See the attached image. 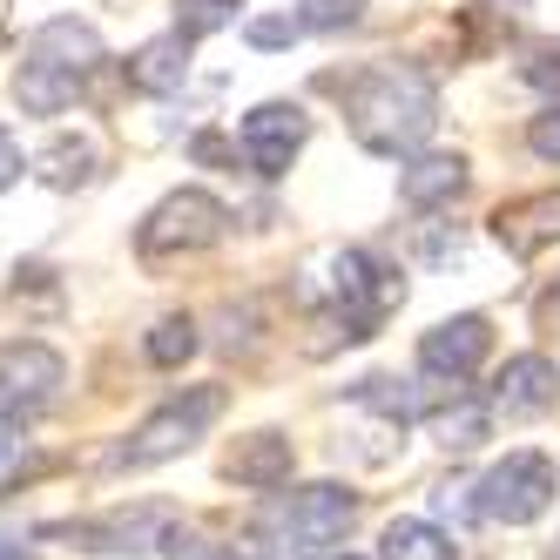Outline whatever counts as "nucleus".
Wrapping results in <instances>:
<instances>
[{
    "mask_svg": "<svg viewBox=\"0 0 560 560\" xmlns=\"http://www.w3.org/2000/svg\"><path fill=\"white\" fill-rule=\"evenodd\" d=\"M540 317H547V325H553V317H560V291H547V304H540Z\"/></svg>",
    "mask_w": 560,
    "mask_h": 560,
    "instance_id": "7c9ffc66",
    "label": "nucleus"
},
{
    "mask_svg": "<svg viewBox=\"0 0 560 560\" xmlns=\"http://www.w3.org/2000/svg\"><path fill=\"white\" fill-rule=\"evenodd\" d=\"M95 176V142H82V136H61L48 155H42V183H55V189H74V183H89Z\"/></svg>",
    "mask_w": 560,
    "mask_h": 560,
    "instance_id": "aec40b11",
    "label": "nucleus"
},
{
    "mask_svg": "<svg viewBox=\"0 0 560 560\" xmlns=\"http://www.w3.org/2000/svg\"><path fill=\"white\" fill-rule=\"evenodd\" d=\"M244 34H250V48H291L298 34H304V21L298 14H257Z\"/></svg>",
    "mask_w": 560,
    "mask_h": 560,
    "instance_id": "a878e982",
    "label": "nucleus"
},
{
    "mask_svg": "<svg viewBox=\"0 0 560 560\" xmlns=\"http://www.w3.org/2000/svg\"><path fill=\"white\" fill-rule=\"evenodd\" d=\"M493 236H500L513 257H534V250L560 244V189L520 196V203H500V210H493Z\"/></svg>",
    "mask_w": 560,
    "mask_h": 560,
    "instance_id": "ddd939ff",
    "label": "nucleus"
},
{
    "mask_svg": "<svg viewBox=\"0 0 560 560\" xmlns=\"http://www.w3.org/2000/svg\"><path fill=\"white\" fill-rule=\"evenodd\" d=\"M74 95H82V82L74 74H61V68H48V61H21V74H14V102L27 108V115H61Z\"/></svg>",
    "mask_w": 560,
    "mask_h": 560,
    "instance_id": "f3484780",
    "label": "nucleus"
},
{
    "mask_svg": "<svg viewBox=\"0 0 560 560\" xmlns=\"http://www.w3.org/2000/svg\"><path fill=\"white\" fill-rule=\"evenodd\" d=\"M358 520V493L338 487V479H317V487H298V493H277L257 520V534L291 547V553H311V547H331L345 540V527Z\"/></svg>",
    "mask_w": 560,
    "mask_h": 560,
    "instance_id": "7ed1b4c3",
    "label": "nucleus"
},
{
    "mask_svg": "<svg viewBox=\"0 0 560 560\" xmlns=\"http://www.w3.org/2000/svg\"><path fill=\"white\" fill-rule=\"evenodd\" d=\"M317 560H365V553H317Z\"/></svg>",
    "mask_w": 560,
    "mask_h": 560,
    "instance_id": "473e14b6",
    "label": "nucleus"
},
{
    "mask_svg": "<svg viewBox=\"0 0 560 560\" xmlns=\"http://www.w3.org/2000/svg\"><path fill=\"white\" fill-rule=\"evenodd\" d=\"M27 55L48 61V68H61V74H74V82H89V74L108 61V55H102V34H95L89 21H74V14H61V21H48V27H34Z\"/></svg>",
    "mask_w": 560,
    "mask_h": 560,
    "instance_id": "f8f14e48",
    "label": "nucleus"
},
{
    "mask_svg": "<svg viewBox=\"0 0 560 560\" xmlns=\"http://www.w3.org/2000/svg\"><path fill=\"white\" fill-rule=\"evenodd\" d=\"M553 493H560V479H553L547 453H506L472 487V513L493 520V527H527V520H540L553 506Z\"/></svg>",
    "mask_w": 560,
    "mask_h": 560,
    "instance_id": "423d86ee",
    "label": "nucleus"
},
{
    "mask_svg": "<svg viewBox=\"0 0 560 560\" xmlns=\"http://www.w3.org/2000/svg\"><path fill=\"white\" fill-rule=\"evenodd\" d=\"M142 351H149V365L176 372V365H189V358H196V325H189V317H163V325L142 338Z\"/></svg>",
    "mask_w": 560,
    "mask_h": 560,
    "instance_id": "412c9836",
    "label": "nucleus"
},
{
    "mask_svg": "<svg viewBox=\"0 0 560 560\" xmlns=\"http://www.w3.org/2000/svg\"><path fill=\"white\" fill-rule=\"evenodd\" d=\"M432 439H439L446 453L487 446V439H493V406H479V398H453V406L432 412Z\"/></svg>",
    "mask_w": 560,
    "mask_h": 560,
    "instance_id": "a211bd4d",
    "label": "nucleus"
},
{
    "mask_svg": "<svg viewBox=\"0 0 560 560\" xmlns=\"http://www.w3.org/2000/svg\"><path fill=\"white\" fill-rule=\"evenodd\" d=\"M236 14H244V0H176V27L196 34V42L217 34V27H230Z\"/></svg>",
    "mask_w": 560,
    "mask_h": 560,
    "instance_id": "5701e85b",
    "label": "nucleus"
},
{
    "mask_svg": "<svg viewBox=\"0 0 560 560\" xmlns=\"http://www.w3.org/2000/svg\"><path fill=\"white\" fill-rule=\"evenodd\" d=\"M553 398H560V365L540 358V351H520V358H506V365L493 372L487 406L506 412V419H540V412H553Z\"/></svg>",
    "mask_w": 560,
    "mask_h": 560,
    "instance_id": "9d476101",
    "label": "nucleus"
},
{
    "mask_svg": "<svg viewBox=\"0 0 560 560\" xmlns=\"http://www.w3.org/2000/svg\"><path fill=\"white\" fill-rule=\"evenodd\" d=\"M304 136H311V115L298 102H257L244 115V163L257 176H284L291 155L304 149Z\"/></svg>",
    "mask_w": 560,
    "mask_h": 560,
    "instance_id": "1a4fd4ad",
    "label": "nucleus"
},
{
    "mask_svg": "<svg viewBox=\"0 0 560 560\" xmlns=\"http://www.w3.org/2000/svg\"><path fill=\"white\" fill-rule=\"evenodd\" d=\"M358 398H365L372 412H385L398 432L419 419V398H412V385H406V378H365V385H358Z\"/></svg>",
    "mask_w": 560,
    "mask_h": 560,
    "instance_id": "4be33fe9",
    "label": "nucleus"
},
{
    "mask_svg": "<svg viewBox=\"0 0 560 560\" xmlns=\"http://www.w3.org/2000/svg\"><path fill=\"white\" fill-rule=\"evenodd\" d=\"M345 122H351L358 149L406 155L439 129V89H432V74H419L406 61H372L345 82Z\"/></svg>",
    "mask_w": 560,
    "mask_h": 560,
    "instance_id": "f257e3e1",
    "label": "nucleus"
},
{
    "mask_svg": "<svg viewBox=\"0 0 560 560\" xmlns=\"http://www.w3.org/2000/svg\"><path fill=\"white\" fill-rule=\"evenodd\" d=\"M14 183H21V142L0 129V189H14Z\"/></svg>",
    "mask_w": 560,
    "mask_h": 560,
    "instance_id": "c756f323",
    "label": "nucleus"
},
{
    "mask_svg": "<svg viewBox=\"0 0 560 560\" xmlns=\"http://www.w3.org/2000/svg\"><path fill=\"white\" fill-rule=\"evenodd\" d=\"M527 149L540 155V163H560V102H547L527 122Z\"/></svg>",
    "mask_w": 560,
    "mask_h": 560,
    "instance_id": "bb28decb",
    "label": "nucleus"
},
{
    "mask_svg": "<svg viewBox=\"0 0 560 560\" xmlns=\"http://www.w3.org/2000/svg\"><path fill=\"white\" fill-rule=\"evenodd\" d=\"M487 351H493V325L479 311H459V317H439V325L419 338V372L459 385V378H472L487 365Z\"/></svg>",
    "mask_w": 560,
    "mask_h": 560,
    "instance_id": "6e6552de",
    "label": "nucleus"
},
{
    "mask_svg": "<svg viewBox=\"0 0 560 560\" xmlns=\"http://www.w3.org/2000/svg\"><path fill=\"white\" fill-rule=\"evenodd\" d=\"M163 560H230V547H217V540H203V534L170 527V534H163Z\"/></svg>",
    "mask_w": 560,
    "mask_h": 560,
    "instance_id": "cd10ccee",
    "label": "nucleus"
},
{
    "mask_svg": "<svg viewBox=\"0 0 560 560\" xmlns=\"http://www.w3.org/2000/svg\"><path fill=\"white\" fill-rule=\"evenodd\" d=\"M365 8L372 0H298V21H304V34H345Z\"/></svg>",
    "mask_w": 560,
    "mask_h": 560,
    "instance_id": "b1692460",
    "label": "nucleus"
},
{
    "mask_svg": "<svg viewBox=\"0 0 560 560\" xmlns=\"http://www.w3.org/2000/svg\"><path fill=\"white\" fill-rule=\"evenodd\" d=\"M338 325H345V345L358 338H378V325L392 317V304H406V277H398L378 250H338Z\"/></svg>",
    "mask_w": 560,
    "mask_h": 560,
    "instance_id": "39448f33",
    "label": "nucleus"
},
{
    "mask_svg": "<svg viewBox=\"0 0 560 560\" xmlns=\"http://www.w3.org/2000/svg\"><path fill=\"white\" fill-rule=\"evenodd\" d=\"M189 155H196V163H230V170H236V142H223L217 129H203V136H189Z\"/></svg>",
    "mask_w": 560,
    "mask_h": 560,
    "instance_id": "c85d7f7f",
    "label": "nucleus"
},
{
    "mask_svg": "<svg viewBox=\"0 0 560 560\" xmlns=\"http://www.w3.org/2000/svg\"><path fill=\"white\" fill-rule=\"evenodd\" d=\"M223 406H230L223 385H183L176 398H163V406H155V412L122 439V446L108 453V466H115V472H142V466H163V459L189 453L196 439L223 419Z\"/></svg>",
    "mask_w": 560,
    "mask_h": 560,
    "instance_id": "f03ea898",
    "label": "nucleus"
},
{
    "mask_svg": "<svg viewBox=\"0 0 560 560\" xmlns=\"http://www.w3.org/2000/svg\"><path fill=\"white\" fill-rule=\"evenodd\" d=\"M466 196V155H412L398 170V203L406 210H446Z\"/></svg>",
    "mask_w": 560,
    "mask_h": 560,
    "instance_id": "2eb2a0df",
    "label": "nucleus"
},
{
    "mask_svg": "<svg viewBox=\"0 0 560 560\" xmlns=\"http://www.w3.org/2000/svg\"><path fill=\"white\" fill-rule=\"evenodd\" d=\"M0 560H34L27 547H8V540H0Z\"/></svg>",
    "mask_w": 560,
    "mask_h": 560,
    "instance_id": "2f4dec72",
    "label": "nucleus"
},
{
    "mask_svg": "<svg viewBox=\"0 0 560 560\" xmlns=\"http://www.w3.org/2000/svg\"><path fill=\"white\" fill-rule=\"evenodd\" d=\"M291 466H298V446L284 432H250V439H236L223 472L236 479V487H250V493H277V487H291Z\"/></svg>",
    "mask_w": 560,
    "mask_h": 560,
    "instance_id": "9b49d317",
    "label": "nucleus"
},
{
    "mask_svg": "<svg viewBox=\"0 0 560 560\" xmlns=\"http://www.w3.org/2000/svg\"><path fill=\"white\" fill-rule=\"evenodd\" d=\"M68 385V365L61 351L42 345V338H8L0 345V425H27L42 419Z\"/></svg>",
    "mask_w": 560,
    "mask_h": 560,
    "instance_id": "0eeeda50",
    "label": "nucleus"
},
{
    "mask_svg": "<svg viewBox=\"0 0 560 560\" xmlns=\"http://www.w3.org/2000/svg\"><path fill=\"white\" fill-rule=\"evenodd\" d=\"M378 547H385V560H459L453 534H439L432 520H392Z\"/></svg>",
    "mask_w": 560,
    "mask_h": 560,
    "instance_id": "6ab92c4d",
    "label": "nucleus"
},
{
    "mask_svg": "<svg viewBox=\"0 0 560 560\" xmlns=\"http://www.w3.org/2000/svg\"><path fill=\"white\" fill-rule=\"evenodd\" d=\"M230 236V203L210 189H170L136 230V250L142 257H196Z\"/></svg>",
    "mask_w": 560,
    "mask_h": 560,
    "instance_id": "20e7f679",
    "label": "nucleus"
},
{
    "mask_svg": "<svg viewBox=\"0 0 560 560\" xmlns=\"http://www.w3.org/2000/svg\"><path fill=\"white\" fill-rule=\"evenodd\" d=\"M61 534L82 540L89 553H142L149 540L163 547L170 513H163V506H142V513H115V520H82V527H61Z\"/></svg>",
    "mask_w": 560,
    "mask_h": 560,
    "instance_id": "4468645a",
    "label": "nucleus"
},
{
    "mask_svg": "<svg viewBox=\"0 0 560 560\" xmlns=\"http://www.w3.org/2000/svg\"><path fill=\"white\" fill-rule=\"evenodd\" d=\"M520 82H534V89L560 95V42H540V48H527V61H520Z\"/></svg>",
    "mask_w": 560,
    "mask_h": 560,
    "instance_id": "393cba45",
    "label": "nucleus"
},
{
    "mask_svg": "<svg viewBox=\"0 0 560 560\" xmlns=\"http://www.w3.org/2000/svg\"><path fill=\"white\" fill-rule=\"evenodd\" d=\"M189 48H196V34H183V27L142 42L129 55V89H142V95H176L189 82Z\"/></svg>",
    "mask_w": 560,
    "mask_h": 560,
    "instance_id": "dca6fc26",
    "label": "nucleus"
}]
</instances>
